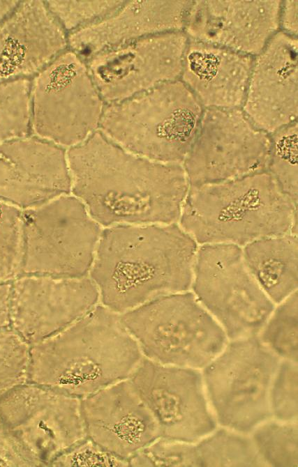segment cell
<instances>
[{"instance_id":"obj_1","label":"cell","mask_w":298,"mask_h":467,"mask_svg":"<svg viewBox=\"0 0 298 467\" xmlns=\"http://www.w3.org/2000/svg\"><path fill=\"white\" fill-rule=\"evenodd\" d=\"M71 194L101 226L179 221L189 185L181 164L136 155L96 130L66 151Z\"/></svg>"},{"instance_id":"obj_2","label":"cell","mask_w":298,"mask_h":467,"mask_svg":"<svg viewBox=\"0 0 298 467\" xmlns=\"http://www.w3.org/2000/svg\"><path fill=\"white\" fill-rule=\"evenodd\" d=\"M198 247L177 222L104 227L89 272L101 305L121 314L188 291Z\"/></svg>"},{"instance_id":"obj_3","label":"cell","mask_w":298,"mask_h":467,"mask_svg":"<svg viewBox=\"0 0 298 467\" xmlns=\"http://www.w3.org/2000/svg\"><path fill=\"white\" fill-rule=\"evenodd\" d=\"M143 358L120 314L98 304L31 346L29 382L82 399L128 379Z\"/></svg>"},{"instance_id":"obj_4","label":"cell","mask_w":298,"mask_h":467,"mask_svg":"<svg viewBox=\"0 0 298 467\" xmlns=\"http://www.w3.org/2000/svg\"><path fill=\"white\" fill-rule=\"evenodd\" d=\"M179 220L197 244L244 246L265 237L297 235V204L265 171L189 186Z\"/></svg>"},{"instance_id":"obj_5","label":"cell","mask_w":298,"mask_h":467,"mask_svg":"<svg viewBox=\"0 0 298 467\" xmlns=\"http://www.w3.org/2000/svg\"><path fill=\"white\" fill-rule=\"evenodd\" d=\"M204 109L179 79L105 107L99 128L124 149L165 163H183Z\"/></svg>"},{"instance_id":"obj_6","label":"cell","mask_w":298,"mask_h":467,"mask_svg":"<svg viewBox=\"0 0 298 467\" xmlns=\"http://www.w3.org/2000/svg\"><path fill=\"white\" fill-rule=\"evenodd\" d=\"M120 319L142 355L163 365L203 369L228 342L221 325L187 291L156 297Z\"/></svg>"},{"instance_id":"obj_7","label":"cell","mask_w":298,"mask_h":467,"mask_svg":"<svg viewBox=\"0 0 298 467\" xmlns=\"http://www.w3.org/2000/svg\"><path fill=\"white\" fill-rule=\"evenodd\" d=\"M281 360L258 335L228 342L202 372L218 424L246 434L272 417L271 390Z\"/></svg>"},{"instance_id":"obj_8","label":"cell","mask_w":298,"mask_h":467,"mask_svg":"<svg viewBox=\"0 0 298 467\" xmlns=\"http://www.w3.org/2000/svg\"><path fill=\"white\" fill-rule=\"evenodd\" d=\"M22 275L80 278L92 267L101 226L73 194L22 210Z\"/></svg>"},{"instance_id":"obj_9","label":"cell","mask_w":298,"mask_h":467,"mask_svg":"<svg viewBox=\"0 0 298 467\" xmlns=\"http://www.w3.org/2000/svg\"><path fill=\"white\" fill-rule=\"evenodd\" d=\"M31 133L62 148L86 140L99 128L104 101L87 63L64 51L31 81Z\"/></svg>"},{"instance_id":"obj_10","label":"cell","mask_w":298,"mask_h":467,"mask_svg":"<svg viewBox=\"0 0 298 467\" xmlns=\"http://www.w3.org/2000/svg\"><path fill=\"white\" fill-rule=\"evenodd\" d=\"M191 287L230 340L259 335L275 308L248 270L242 248L234 244L200 245Z\"/></svg>"},{"instance_id":"obj_11","label":"cell","mask_w":298,"mask_h":467,"mask_svg":"<svg viewBox=\"0 0 298 467\" xmlns=\"http://www.w3.org/2000/svg\"><path fill=\"white\" fill-rule=\"evenodd\" d=\"M269 148V135L241 108L206 109L182 164L188 185L198 187L265 171Z\"/></svg>"},{"instance_id":"obj_12","label":"cell","mask_w":298,"mask_h":467,"mask_svg":"<svg viewBox=\"0 0 298 467\" xmlns=\"http://www.w3.org/2000/svg\"><path fill=\"white\" fill-rule=\"evenodd\" d=\"M0 415L40 466L87 437L81 399L31 382L0 400Z\"/></svg>"},{"instance_id":"obj_13","label":"cell","mask_w":298,"mask_h":467,"mask_svg":"<svg viewBox=\"0 0 298 467\" xmlns=\"http://www.w3.org/2000/svg\"><path fill=\"white\" fill-rule=\"evenodd\" d=\"M128 379L154 417L160 437L196 443L217 429L198 369L144 357Z\"/></svg>"},{"instance_id":"obj_14","label":"cell","mask_w":298,"mask_h":467,"mask_svg":"<svg viewBox=\"0 0 298 467\" xmlns=\"http://www.w3.org/2000/svg\"><path fill=\"white\" fill-rule=\"evenodd\" d=\"M188 41L182 31L147 36L91 55L87 66L103 101L119 102L179 79Z\"/></svg>"},{"instance_id":"obj_15","label":"cell","mask_w":298,"mask_h":467,"mask_svg":"<svg viewBox=\"0 0 298 467\" xmlns=\"http://www.w3.org/2000/svg\"><path fill=\"white\" fill-rule=\"evenodd\" d=\"M11 284L10 326L31 346L60 332L99 301L91 278L21 275Z\"/></svg>"},{"instance_id":"obj_16","label":"cell","mask_w":298,"mask_h":467,"mask_svg":"<svg viewBox=\"0 0 298 467\" xmlns=\"http://www.w3.org/2000/svg\"><path fill=\"white\" fill-rule=\"evenodd\" d=\"M71 193L64 148L27 136L0 142V199L21 210Z\"/></svg>"},{"instance_id":"obj_17","label":"cell","mask_w":298,"mask_h":467,"mask_svg":"<svg viewBox=\"0 0 298 467\" xmlns=\"http://www.w3.org/2000/svg\"><path fill=\"white\" fill-rule=\"evenodd\" d=\"M281 2L192 1L184 29L188 39L256 56L279 31Z\"/></svg>"},{"instance_id":"obj_18","label":"cell","mask_w":298,"mask_h":467,"mask_svg":"<svg viewBox=\"0 0 298 467\" xmlns=\"http://www.w3.org/2000/svg\"><path fill=\"white\" fill-rule=\"evenodd\" d=\"M298 41L278 31L253 61L241 109L269 135L297 121Z\"/></svg>"},{"instance_id":"obj_19","label":"cell","mask_w":298,"mask_h":467,"mask_svg":"<svg viewBox=\"0 0 298 467\" xmlns=\"http://www.w3.org/2000/svg\"><path fill=\"white\" fill-rule=\"evenodd\" d=\"M88 438L128 460L160 437L158 425L129 379L81 399Z\"/></svg>"},{"instance_id":"obj_20","label":"cell","mask_w":298,"mask_h":467,"mask_svg":"<svg viewBox=\"0 0 298 467\" xmlns=\"http://www.w3.org/2000/svg\"><path fill=\"white\" fill-rule=\"evenodd\" d=\"M67 45L45 1H20L0 22V82L36 75Z\"/></svg>"},{"instance_id":"obj_21","label":"cell","mask_w":298,"mask_h":467,"mask_svg":"<svg viewBox=\"0 0 298 467\" xmlns=\"http://www.w3.org/2000/svg\"><path fill=\"white\" fill-rule=\"evenodd\" d=\"M192 1H126L110 16L70 33L68 45L89 57L134 40L181 31Z\"/></svg>"},{"instance_id":"obj_22","label":"cell","mask_w":298,"mask_h":467,"mask_svg":"<svg viewBox=\"0 0 298 467\" xmlns=\"http://www.w3.org/2000/svg\"><path fill=\"white\" fill-rule=\"evenodd\" d=\"M253 56L188 39L181 81L204 109L241 108Z\"/></svg>"},{"instance_id":"obj_23","label":"cell","mask_w":298,"mask_h":467,"mask_svg":"<svg viewBox=\"0 0 298 467\" xmlns=\"http://www.w3.org/2000/svg\"><path fill=\"white\" fill-rule=\"evenodd\" d=\"M246 266L275 304L297 291L298 238L291 233L255 240L244 245Z\"/></svg>"},{"instance_id":"obj_24","label":"cell","mask_w":298,"mask_h":467,"mask_svg":"<svg viewBox=\"0 0 298 467\" xmlns=\"http://www.w3.org/2000/svg\"><path fill=\"white\" fill-rule=\"evenodd\" d=\"M200 466H263L251 438L228 429L214 430L196 442Z\"/></svg>"},{"instance_id":"obj_25","label":"cell","mask_w":298,"mask_h":467,"mask_svg":"<svg viewBox=\"0 0 298 467\" xmlns=\"http://www.w3.org/2000/svg\"><path fill=\"white\" fill-rule=\"evenodd\" d=\"M31 90L29 78L0 82V142L30 136Z\"/></svg>"},{"instance_id":"obj_26","label":"cell","mask_w":298,"mask_h":467,"mask_svg":"<svg viewBox=\"0 0 298 467\" xmlns=\"http://www.w3.org/2000/svg\"><path fill=\"white\" fill-rule=\"evenodd\" d=\"M270 148L267 171L281 190L297 204V121L269 135Z\"/></svg>"},{"instance_id":"obj_27","label":"cell","mask_w":298,"mask_h":467,"mask_svg":"<svg viewBox=\"0 0 298 467\" xmlns=\"http://www.w3.org/2000/svg\"><path fill=\"white\" fill-rule=\"evenodd\" d=\"M252 440L265 466L297 467V424L269 420L253 431Z\"/></svg>"},{"instance_id":"obj_28","label":"cell","mask_w":298,"mask_h":467,"mask_svg":"<svg viewBox=\"0 0 298 467\" xmlns=\"http://www.w3.org/2000/svg\"><path fill=\"white\" fill-rule=\"evenodd\" d=\"M297 291L275 307L258 335L281 359L297 362Z\"/></svg>"},{"instance_id":"obj_29","label":"cell","mask_w":298,"mask_h":467,"mask_svg":"<svg viewBox=\"0 0 298 467\" xmlns=\"http://www.w3.org/2000/svg\"><path fill=\"white\" fill-rule=\"evenodd\" d=\"M22 210L0 199V282L22 275Z\"/></svg>"},{"instance_id":"obj_30","label":"cell","mask_w":298,"mask_h":467,"mask_svg":"<svg viewBox=\"0 0 298 467\" xmlns=\"http://www.w3.org/2000/svg\"><path fill=\"white\" fill-rule=\"evenodd\" d=\"M30 348L13 328L0 330V400L29 382Z\"/></svg>"},{"instance_id":"obj_31","label":"cell","mask_w":298,"mask_h":467,"mask_svg":"<svg viewBox=\"0 0 298 467\" xmlns=\"http://www.w3.org/2000/svg\"><path fill=\"white\" fill-rule=\"evenodd\" d=\"M64 30L74 31L114 13L126 1H45Z\"/></svg>"},{"instance_id":"obj_32","label":"cell","mask_w":298,"mask_h":467,"mask_svg":"<svg viewBox=\"0 0 298 467\" xmlns=\"http://www.w3.org/2000/svg\"><path fill=\"white\" fill-rule=\"evenodd\" d=\"M129 466H200L195 443L159 437L130 459Z\"/></svg>"},{"instance_id":"obj_33","label":"cell","mask_w":298,"mask_h":467,"mask_svg":"<svg viewBox=\"0 0 298 467\" xmlns=\"http://www.w3.org/2000/svg\"><path fill=\"white\" fill-rule=\"evenodd\" d=\"M272 417L293 422L297 418V362L282 359L271 390Z\"/></svg>"},{"instance_id":"obj_34","label":"cell","mask_w":298,"mask_h":467,"mask_svg":"<svg viewBox=\"0 0 298 467\" xmlns=\"http://www.w3.org/2000/svg\"><path fill=\"white\" fill-rule=\"evenodd\" d=\"M50 466L57 467H124L128 460L121 458L87 437L57 457Z\"/></svg>"},{"instance_id":"obj_35","label":"cell","mask_w":298,"mask_h":467,"mask_svg":"<svg viewBox=\"0 0 298 467\" xmlns=\"http://www.w3.org/2000/svg\"><path fill=\"white\" fill-rule=\"evenodd\" d=\"M0 466H40L11 433L1 415Z\"/></svg>"},{"instance_id":"obj_36","label":"cell","mask_w":298,"mask_h":467,"mask_svg":"<svg viewBox=\"0 0 298 467\" xmlns=\"http://www.w3.org/2000/svg\"><path fill=\"white\" fill-rule=\"evenodd\" d=\"M298 1H282L280 11L279 24L283 32L297 37L298 33Z\"/></svg>"},{"instance_id":"obj_37","label":"cell","mask_w":298,"mask_h":467,"mask_svg":"<svg viewBox=\"0 0 298 467\" xmlns=\"http://www.w3.org/2000/svg\"><path fill=\"white\" fill-rule=\"evenodd\" d=\"M11 284L0 282V330L10 325Z\"/></svg>"},{"instance_id":"obj_38","label":"cell","mask_w":298,"mask_h":467,"mask_svg":"<svg viewBox=\"0 0 298 467\" xmlns=\"http://www.w3.org/2000/svg\"><path fill=\"white\" fill-rule=\"evenodd\" d=\"M17 0H0V22L6 17L18 4Z\"/></svg>"}]
</instances>
